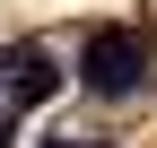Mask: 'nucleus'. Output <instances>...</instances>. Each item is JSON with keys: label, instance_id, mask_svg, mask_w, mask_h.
Masks as SVG:
<instances>
[{"label": "nucleus", "instance_id": "nucleus-3", "mask_svg": "<svg viewBox=\"0 0 157 148\" xmlns=\"http://www.w3.org/2000/svg\"><path fill=\"white\" fill-rule=\"evenodd\" d=\"M0 148H9V113H0Z\"/></svg>", "mask_w": 157, "mask_h": 148}, {"label": "nucleus", "instance_id": "nucleus-5", "mask_svg": "<svg viewBox=\"0 0 157 148\" xmlns=\"http://www.w3.org/2000/svg\"><path fill=\"white\" fill-rule=\"evenodd\" d=\"M52 148H61V139H52Z\"/></svg>", "mask_w": 157, "mask_h": 148}, {"label": "nucleus", "instance_id": "nucleus-2", "mask_svg": "<svg viewBox=\"0 0 157 148\" xmlns=\"http://www.w3.org/2000/svg\"><path fill=\"white\" fill-rule=\"evenodd\" d=\"M9 87H17V105H44L52 87H61V70H52L44 52H9Z\"/></svg>", "mask_w": 157, "mask_h": 148}, {"label": "nucleus", "instance_id": "nucleus-1", "mask_svg": "<svg viewBox=\"0 0 157 148\" xmlns=\"http://www.w3.org/2000/svg\"><path fill=\"white\" fill-rule=\"evenodd\" d=\"M148 79V52L131 26H96L87 44H78V87L87 96H131V87Z\"/></svg>", "mask_w": 157, "mask_h": 148}, {"label": "nucleus", "instance_id": "nucleus-4", "mask_svg": "<svg viewBox=\"0 0 157 148\" xmlns=\"http://www.w3.org/2000/svg\"><path fill=\"white\" fill-rule=\"evenodd\" d=\"M0 79H9V61H0Z\"/></svg>", "mask_w": 157, "mask_h": 148}]
</instances>
